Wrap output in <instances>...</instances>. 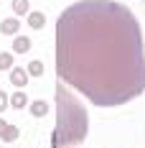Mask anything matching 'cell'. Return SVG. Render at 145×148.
<instances>
[{
	"instance_id": "cell-1",
	"label": "cell",
	"mask_w": 145,
	"mask_h": 148,
	"mask_svg": "<svg viewBox=\"0 0 145 148\" xmlns=\"http://www.w3.org/2000/svg\"><path fill=\"white\" fill-rule=\"evenodd\" d=\"M56 69L94 105H120L145 89L140 28L127 8L82 0L56 23Z\"/></svg>"
},
{
	"instance_id": "cell-2",
	"label": "cell",
	"mask_w": 145,
	"mask_h": 148,
	"mask_svg": "<svg viewBox=\"0 0 145 148\" xmlns=\"http://www.w3.org/2000/svg\"><path fill=\"white\" fill-rule=\"evenodd\" d=\"M10 84L18 89H23L26 84H28V72L26 69H18V66H13L10 69Z\"/></svg>"
},
{
	"instance_id": "cell-3",
	"label": "cell",
	"mask_w": 145,
	"mask_h": 148,
	"mask_svg": "<svg viewBox=\"0 0 145 148\" xmlns=\"http://www.w3.org/2000/svg\"><path fill=\"white\" fill-rule=\"evenodd\" d=\"M18 28H20V26H18V21H15V18H5V21L0 23V33H5V36H15Z\"/></svg>"
},
{
	"instance_id": "cell-4",
	"label": "cell",
	"mask_w": 145,
	"mask_h": 148,
	"mask_svg": "<svg viewBox=\"0 0 145 148\" xmlns=\"http://www.w3.org/2000/svg\"><path fill=\"white\" fill-rule=\"evenodd\" d=\"M13 51H15V54H28V51H31V38H26V36H15Z\"/></svg>"
},
{
	"instance_id": "cell-5",
	"label": "cell",
	"mask_w": 145,
	"mask_h": 148,
	"mask_svg": "<svg viewBox=\"0 0 145 148\" xmlns=\"http://www.w3.org/2000/svg\"><path fill=\"white\" fill-rule=\"evenodd\" d=\"M10 105H13L15 110H23V107L28 105V97H26V92H23V89H18L13 97H10Z\"/></svg>"
},
{
	"instance_id": "cell-6",
	"label": "cell",
	"mask_w": 145,
	"mask_h": 148,
	"mask_svg": "<svg viewBox=\"0 0 145 148\" xmlns=\"http://www.w3.org/2000/svg\"><path fill=\"white\" fill-rule=\"evenodd\" d=\"M44 23H46L44 13H28V26L31 28H44Z\"/></svg>"
},
{
	"instance_id": "cell-7",
	"label": "cell",
	"mask_w": 145,
	"mask_h": 148,
	"mask_svg": "<svg viewBox=\"0 0 145 148\" xmlns=\"http://www.w3.org/2000/svg\"><path fill=\"white\" fill-rule=\"evenodd\" d=\"M0 138H3V140H15V138H18V128H15V125H5L3 133H0Z\"/></svg>"
},
{
	"instance_id": "cell-8",
	"label": "cell",
	"mask_w": 145,
	"mask_h": 148,
	"mask_svg": "<svg viewBox=\"0 0 145 148\" xmlns=\"http://www.w3.org/2000/svg\"><path fill=\"white\" fill-rule=\"evenodd\" d=\"M13 13L15 15H26L28 13V0H13Z\"/></svg>"
},
{
	"instance_id": "cell-9",
	"label": "cell",
	"mask_w": 145,
	"mask_h": 148,
	"mask_svg": "<svg viewBox=\"0 0 145 148\" xmlns=\"http://www.w3.org/2000/svg\"><path fill=\"white\" fill-rule=\"evenodd\" d=\"M31 112H33L36 118H44L46 112H48V107H46V102H41V100H38V102H33V105H31Z\"/></svg>"
},
{
	"instance_id": "cell-10",
	"label": "cell",
	"mask_w": 145,
	"mask_h": 148,
	"mask_svg": "<svg viewBox=\"0 0 145 148\" xmlns=\"http://www.w3.org/2000/svg\"><path fill=\"white\" fill-rule=\"evenodd\" d=\"M28 74L41 77V74H44V61H31V64H28Z\"/></svg>"
},
{
	"instance_id": "cell-11",
	"label": "cell",
	"mask_w": 145,
	"mask_h": 148,
	"mask_svg": "<svg viewBox=\"0 0 145 148\" xmlns=\"http://www.w3.org/2000/svg\"><path fill=\"white\" fill-rule=\"evenodd\" d=\"M0 69H13V54H0Z\"/></svg>"
},
{
	"instance_id": "cell-12",
	"label": "cell",
	"mask_w": 145,
	"mask_h": 148,
	"mask_svg": "<svg viewBox=\"0 0 145 148\" xmlns=\"http://www.w3.org/2000/svg\"><path fill=\"white\" fill-rule=\"evenodd\" d=\"M8 105H10V100H8V95H5V92L0 89V112H3V110H5Z\"/></svg>"
},
{
	"instance_id": "cell-13",
	"label": "cell",
	"mask_w": 145,
	"mask_h": 148,
	"mask_svg": "<svg viewBox=\"0 0 145 148\" xmlns=\"http://www.w3.org/2000/svg\"><path fill=\"white\" fill-rule=\"evenodd\" d=\"M5 125H8V123H5V120H0V133H3V128H5Z\"/></svg>"
}]
</instances>
